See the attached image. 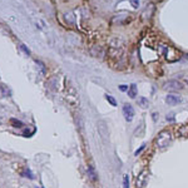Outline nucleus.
Instances as JSON below:
<instances>
[{"label": "nucleus", "mask_w": 188, "mask_h": 188, "mask_svg": "<svg viewBox=\"0 0 188 188\" xmlns=\"http://www.w3.org/2000/svg\"><path fill=\"white\" fill-rule=\"evenodd\" d=\"M182 99L178 97V96H174V94H168L167 96V98H166V102L168 103V104H171V106H176V104H178Z\"/></svg>", "instance_id": "423d86ee"}, {"label": "nucleus", "mask_w": 188, "mask_h": 188, "mask_svg": "<svg viewBox=\"0 0 188 188\" xmlns=\"http://www.w3.org/2000/svg\"><path fill=\"white\" fill-rule=\"evenodd\" d=\"M147 171H142L140 172V174H138V178H137V182H136V186L137 188H143L144 184L147 183Z\"/></svg>", "instance_id": "39448f33"}, {"label": "nucleus", "mask_w": 188, "mask_h": 188, "mask_svg": "<svg viewBox=\"0 0 188 188\" xmlns=\"http://www.w3.org/2000/svg\"><path fill=\"white\" fill-rule=\"evenodd\" d=\"M187 59H188V55H187Z\"/></svg>", "instance_id": "6ab92c4d"}, {"label": "nucleus", "mask_w": 188, "mask_h": 188, "mask_svg": "<svg viewBox=\"0 0 188 188\" xmlns=\"http://www.w3.org/2000/svg\"><path fill=\"white\" fill-rule=\"evenodd\" d=\"M143 149H144V146H142V147H140V148H139L138 150H136V153H134V154H136V156H138V154H139L140 152H142V150H143Z\"/></svg>", "instance_id": "f3484780"}, {"label": "nucleus", "mask_w": 188, "mask_h": 188, "mask_svg": "<svg viewBox=\"0 0 188 188\" xmlns=\"http://www.w3.org/2000/svg\"><path fill=\"white\" fill-rule=\"evenodd\" d=\"M123 114H124V118L128 120V122H130L132 119H133V117H134V109H133V107H132L130 104H124L123 106Z\"/></svg>", "instance_id": "20e7f679"}, {"label": "nucleus", "mask_w": 188, "mask_h": 188, "mask_svg": "<svg viewBox=\"0 0 188 188\" xmlns=\"http://www.w3.org/2000/svg\"><path fill=\"white\" fill-rule=\"evenodd\" d=\"M19 46H20V49H22V50H23V52H24V53H25L26 55H29V54H30V50L28 49V48H26V46H25L24 44H20V45H19Z\"/></svg>", "instance_id": "dca6fc26"}, {"label": "nucleus", "mask_w": 188, "mask_h": 188, "mask_svg": "<svg viewBox=\"0 0 188 188\" xmlns=\"http://www.w3.org/2000/svg\"><path fill=\"white\" fill-rule=\"evenodd\" d=\"M184 88L183 83L177 80V79H171L164 83L163 86V89L167 90V92H178V90H182Z\"/></svg>", "instance_id": "7ed1b4c3"}, {"label": "nucleus", "mask_w": 188, "mask_h": 188, "mask_svg": "<svg viewBox=\"0 0 188 188\" xmlns=\"http://www.w3.org/2000/svg\"><path fill=\"white\" fill-rule=\"evenodd\" d=\"M10 123H12V126L15 127V128H23V127H24V123H23L22 120H18V119H14V118L10 119Z\"/></svg>", "instance_id": "1a4fd4ad"}, {"label": "nucleus", "mask_w": 188, "mask_h": 188, "mask_svg": "<svg viewBox=\"0 0 188 188\" xmlns=\"http://www.w3.org/2000/svg\"><path fill=\"white\" fill-rule=\"evenodd\" d=\"M88 174H89L92 181H97V173H96V171H94L93 166H89L88 167Z\"/></svg>", "instance_id": "6e6552de"}, {"label": "nucleus", "mask_w": 188, "mask_h": 188, "mask_svg": "<svg viewBox=\"0 0 188 188\" xmlns=\"http://www.w3.org/2000/svg\"><path fill=\"white\" fill-rule=\"evenodd\" d=\"M138 104L139 107H142V108H148V99L147 98H139L138 99Z\"/></svg>", "instance_id": "9d476101"}, {"label": "nucleus", "mask_w": 188, "mask_h": 188, "mask_svg": "<svg viewBox=\"0 0 188 188\" xmlns=\"http://www.w3.org/2000/svg\"><path fill=\"white\" fill-rule=\"evenodd\" d=\"M123 187L124 188H129V181H128V176L127 174L123 177Z\"/></svg>", "instance_id": "2eb2a0df"}, {"label": "nucleus", "mask_w": 188, "mask_h": 188, "mask_svg": "<svg viewBox=\"0 0 188 188\" xmlns=\"http://www.w3.org/2000/svg\"><path fill=\"white\" fill-rule=\"evenodd\" d=\"M0 90H2V93L4 94V96H10V94H9V93H10V92H9V89L6 87H4L3 84H0Z\"/></svg>", "instance_id": "ddd939ff"}, {"label": "nucleus", "mask_w": 188, "mask_h": 188, "mask_svg": "<svg viewBox=\"0 0 188 188\" xmlns=\"http://www.w3.org/2000/svg\"><path fill=\"white\" fill-rule=\"evenodd\" d=\"M128 96L130 98H136V96H137V86H136V84H132V86L129 87Z\"/></svg>", "instance_id": "0eeeda50"}, {"label": "nucleus", "mask_w": 188, "mask_h": 188, "mask_svg": "<svg viewBox=\"0 0 188 188\" xmlns=\"http://www.w3.org/2000/svg\"><path fill=\"white\" fill-rule=\"evenodd\" d=\"M158 50L164 56V59L168 63H174V62H177L181 58V53L178 52L176 48H173V46L168 45V44H159L158 45Z\"/></svg>", "instance_id": "f257e3e1"}, {"label": "nucleus", "mask_w": 188, "mask_h": 188, "mask_svg": "<svg viewBox=\"0 0 188 188\" xmlns=\"http://www.w3.org/2000/svg\"><path fill=\"white\" fill-rule=\"evenodd\" d=\"M119 89H120V90H128V87H127V86H120Z\"/></svg>", "instance_id": "a211bd4d"}, {"label": "nucleus", "mask_w": 188, "mask_h": 188, "mask_svg": "<svg viewBox=\"0 0 188 188\" xmlns=\"http://www.w3.org/2000/svg\"><path fill=\"white\" fill-rule=\"evenodd\" d=\"M178 132L181 133V136H187L188 134V126H183L178 129Z\"/></svg>", "instance_id": "f8f14e48"}, {"label": "nucleus", "mask_w": 188, "mask_h": 188, "mask_svg": "<svg viewBox=\"0 0 188 188\" xmlns=\"http://www.w3.org/2000/svg\"><path fill=\"white\" fill-rule=\"evenodd\" d=\"M22 176L28 177V178H29V180H33V178H34V176L32 174V172L29 171V169H28V171H25V172H23V173H22Z\"/></svg>", "instance_id": "4468645a"}, {"label": "nucleus", "mask_w": 188, "mask_h": 188, "mask_svg": "<svg viewBox=\"0 0 188 188\" xmlns=\"http://www.w3.org/2000/svg\"><path fill=\"white\" fill-rule=\"evenodd\" d=\"M172 142V133L169 130H162L156 139V146L159 149H164Z\"/></svg>", "instance_id": "f03ea898"}, {"label": "nucleus", "mask_w": 188, "mask_h": 188, "mask_svg": "<svg viewBox=\"0 0 188 188\" xmlns=\"http://www.w3.org/2000/svg\"><path fill=\"white\" fill-rule=\"evenodd\" d=\"M106 99H107V100L110 103V104H112L113 107H116V106H117V102H116V99L113 98L112 96H109V94H107V96H106Z\"/></svg>", "instance_id": "9b49d317"}]
</instances>
